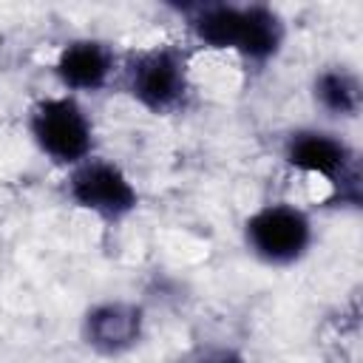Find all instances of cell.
Listing matches in <instances>:
<instances>
[{
  "label": "cell",
  "mask_w": 363,
  "mask_h": 363,
  "mask_svg": "<svg viewBox=\"0 0 363 363\" xmlns=\"http://www.w3.org/2000/svg\"><path fill=\"white\" fill-rule=\"evenodd\" d=\"M145 332V312L130 301H102L82 318V340L105 357L130 352Z\"/></svg>",
  "instance_id": "52a82bcc"
},
{
  "label": "cell",
  "mask_w": 363,
  "mask_h": 363,
  "mask_svg": "<svg viewBox=\"0 0 363 363\" xmlns=\"http://www.w3.org/2000/svg\"><path fill=\"white\" fill-rule=\"evenodd\" d=\"M176 363H247L244 354H238L230 346H199L187 354H182Z\"/></svg>",
  "instance_id": "30bf717a"
},
{
  "label": "cell",
  "mask_w": 363,
  "mask_h": 363,
  "mask_svg": "<svg viewBox=\"0 0 363 363\" xmlns=\"http://www.w3.org/2000/svg\"><path fill=\"white\" fill-rule=\"evenodd\" d=\"M125 88L150 113L182 111L190 96L187 54L176 45L133 51L125 62Z\"/></svg>",
  "instance_id": "3957f363"
},
{
  "label": "cell",
  "mask_w": 363,
  "mask_h": 363,
  "mask_svg": "<svg viewBox=\"0 0 363 363\" xmlns=\"http://www.w3.org/2000/svg\"><path fill=\"white\" fill-rule=\"evenodd\" d=\"M284 162L301 173L326 179L343 204H360V164L352 145L323 128H298L284 142Z\"/></svg>",
  "instance_id": "7a4b0ae2"
},
{
  "label": "cell",
  "mask_w": 363,
  "mask_h": 363,
  "mask_svg": "<svg viewBox=\"0 0 363 363\" xmlns=\"http://www.w3.org/2000/svg\"><path fill=\"white\" fill-rule=\"evenodd\" d=\"M113 71H116V54L111 51V45L88 37L71 40L68 45H62L54 62V74L62 82V88L79 91V94L102 91L111 82Z\"/></svg>",
  "instance_id": "ba28073f"
},
{
  "label": "cell",
  "mask_w": 363,
  "mask_h": 363,
  "mask_svg": "<svg viewBox=\"0 0 363 363\" xmlns=\"http://www.w3.org/2000/svg\"><path fill=\"white\" fill-rule=\"evenodd\" d=\"M65 190L77 207L99 216L102 221H122L139 207V193L128 173L99 156H88L71 167Z\"/></svg>",
  "instance_id": "8992f818"
},
{
  "label": "cell",
  "mask_w": 363,
  "mask_h": 363,
  "mask_svg": "<svg viewBox=\"0 0 363 363\" xmlns=\"http://www.w3.org/2000/svg\"><path fill=\"white\" fill-rule=\"evenodd\" d=\"M312 96H315V105L326 116H337V119H354L363 105L360 79L354 71L343 65L318 71L312 79Z\"/></svg>",
  "instance_id": "9c48e42d"
},
{
  "label": "cell",
  "mask_w": 363,
  "mask_h": 363,
  "mask_svg": "<svg viewBox=\"0 0 363 363\" xmlns=\"http://www.w3.org/2000/svg\"><path fill=\"white\" fill-rule=\"evenodd\" d=\"M28 133L43 156L77 167L94 150V122L74 96H48L28 111Z\"/></svg>",
  "instance_id": "277c9868"
},
{
  "label": "cell",
  "mask_w": 363,
  "mask_h": 363,
  "mask_svg": "<svg viewBox=\"0 0 363 363\" xmlns=\"http://www.w3.org/2000/svg\"><path fill=\"white\" fill-rule=\"evenodd\" d=\"M312 238V218L286 201L264 204L244 221V244L267 267H292L309 252Z\"/></svg>",
  "instance_id": "5b68a950"
},
{
  "label": "cell",
  "mask_w": 363,
  "mask_h": 363,
  "mask_svg": "<svg viewBox=\"0 0 363 363\" xmlns=\"http://www.w3.org/2000/svg\"><path fill=\"white\" fill-rule=\"evenodd\" d=\"M193 37L207 48H233L247 62H269L284 45V20L269 6L196 3L182 9Z\"/></svg>",
  "instance_id": "6da1fadb"
}]
</instances>
